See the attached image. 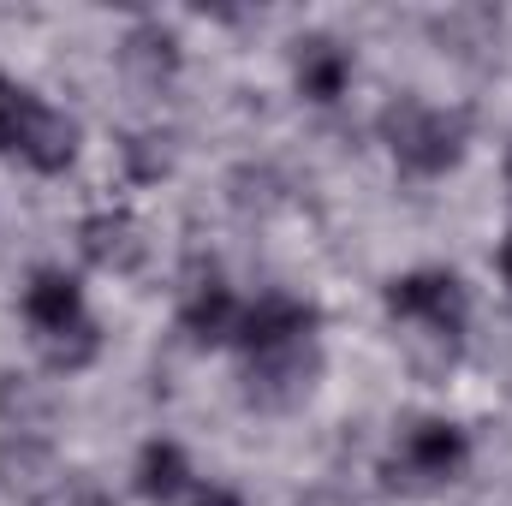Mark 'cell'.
<instances>
[{"label":"cell","mask_w":512,"mask_h":506,"mask_svg":"<svg viewBox=\"0 0 512 506\" xmlns=\"http://www.w3.org/2000/svg\"><path fill=\"white\" fill-rule=\"evenodd\" d=\"M0 155L30 161L36 173H60L78 155V126L66 114H54L36 90L0 78Z\"/></svg>","instance_id":"1"},{"label":"cell","mask_w":512,"mask_h":506,"mask_svg":"<svg viewBox=\"0 0 512 506\" xmlns=\"http://www.w3.org/2000/svg\"><path fill=\"white\" fill-rule=\"evenodd\" d=\"M387 143L399 155L405 173H447L465 155V114L447 108H423V102H399L387 108Z\"/></svg>","instance_id":"2"},{"label":"cell","mask_w":512,"mask_h":506,"mask_svg":"<svg viewBox=\"0 0 512 506\" xmlns=\"http://www.w3.org/2000/svg\"><path fill=\"white\" fill-rule=\"evenodd\" d=\"M387 310L399 322H423L435 334H459L465 328V286L447 268H423V274H405V280L387 286Z\"/></svg>","instance_id":"3"},{"label":"cell","mask_w":512,"mask_h":506,"mask_svg":"<svg viewBox=\"0 0 512 506\" xmlns=\"http://www.w3.org/2000/svg\"><path fill=\"white\" fill-rule=\"evenodd\" d=\"M310 328H316V310H310V304H298V298H286V292H268V298L245 304L233 340H239L251 358H280V352H298V346L310 340Z\"/></svg>","instance_id":"4"},{"label":"cell","mask_w":512,"mask_h":506,"mask_svg":"<svg viewBox=\"0 0 512 506\" xmlns=\"http://www.w3.org/2000/svg\"><path fill=\"white\" fill-rule=\"evenodd\" d=\"M24 316H30V328H42V340L72 334V328L84 322V292H78V280L60 274V268H42V274L24 286Z\"/></svg>","instance_id":"5"},{"label":"cell","mask_w":512,"mask_h":506,"mask_svg":"<svg viewBox=\"0 0 512 506\" xmlns=\"http://www.w3.org/2000/svg\"><path fill=\"white\" fill-rule=\"evenodd\" d=\"M465 453H471V441H465V429H453V423H441V417H423V423H411V435H405V465L417 471V477H453L459 465H465Z\"/></svg>","instance_id":"6"},{"label":"cell","mask_w":512,"mask_h":506,"mask_svg":"<svg viewBox=\"0 0 512 506\" xmlns=\"http://www.w3.org/2000/svg\"><path fill=\"white\" fill-rule=\"evenodd\" d=\"M239 316H245V304H239L221 280H209V286H197V292L185 298V334H191L197 346L233 340V334H239Z\"/></svg>","instance_id":"7"},{"label":"cell","mask_w":512,"mask_h":506,"mask_svg":"<svg viewBox=\"0 0 512 506\" xmlns=\"http://www.w3.org/2000/svg\"><path fill=\"white\" fill-rule=\"evenodd\" d=\"M346 84H352V54L328 36H310L304 54H298V90L316 96V102H334Z\"/></svg>","instance_id":"8"},{"label":"cell","mask_w":512,"mask_h":506,"mask_svg":"<svg viewBox=\"0 0 512 506\" xmlns=\"http://www.w3.org/2000/svg\"><path fill=\"white\" fill-rule=\"evenodd\" d=\"M185 477H191V465H185V453L173 447V441H149L143 447V459H137V489L149 495V501H173V495H185Z\"/></svg>","instance_id":"9"},{"label":"cell","mask_w":512,"mask_h":506,"mask_svg":"<svg viewBox=\"0 0 512 506\" xmlns=\"http://www.w3.org/2000/svg\"><path fill=\"white\" fill-rule=\"evenodd\" d=\"M84 251L96 256L102 268H126L137 245H131V221L126 215H96L90 227H84Z\"/></svg>","instance_id":"10"},{"label":"cell","mask_w":512,"mask_h":506,"mask_svg":"<svg viewBox=\"0 0 512 506\" xmlns=\"http://www.w3.org/2000/svg\"><path fill=\"white\" fill-rule=\"evenodd\" d=\"M197 506H245V501H239L233 489H203V495H197Z\"/></svg>","instance_id":"11"},{"label":"cell","mask_w":512,"mask_h":506,"mask_svg":"<svg viewBox=\"0 0 512 506\" xmlns=\"http://www.w3.org/2000/svg\"><path fill=\"white\" fill-rule=\"evenodd\" d=\"M501 274H507V286H512V239L501 245Z\"/></svg>","instance_id":"12"},{"label":"cell","mask_w":512,"mask_h":506,"mask_svg":"<svg viewBox=\"0 0 512 506\" xmlns=\"http://www.w3.org/2000/svg\"><path fill=\"white\" fill-rule=\"evenodd\" d=\"M72 506H114V501H108V495H78Z\"/></svg>","instance_id":"13"},{"label":"cell","mask_w":512,"mask_h":506,"mask_svg":"<svg viewBox=\"0 0 512 506\" xmlns=\"http://www.w3.org/2000/svg\"><path fill=\"white\" fill-rule=\"evenodd\" d=\"M507 179H512V155H507Z\"/></svg>","instance_id":"14"}]
</instances>
